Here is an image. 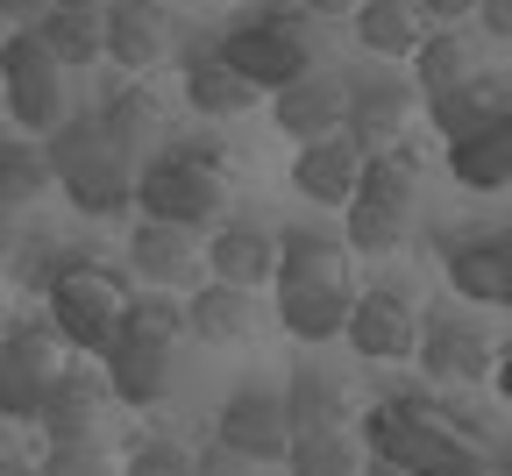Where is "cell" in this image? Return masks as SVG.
<instances>
[{
    "instance_id": "obj_1",
    "label": "cell",
    "mask_w": 512,
    "mask_h": 476,
    "mask_svg": "<svg viewBox=\"0 0 512 476\" xmlns=\"http://www.w3.org/2000/svg\"><path fill=\"white\" fill-rule=\"evenodd\" d=\"M43 157H50L57 192L72 199L86 221H136V171L143 164L114 150V135L100 128V114L72 107L43 135Z\"/></svg>"
},
{
    "instance_id": "obj_2",
    "label": "cell",
    "mask_w": 512,
    "mask_h": 476,
    "mask_svg": "<svg viewBox=\"0 0 512 476\" xmlns=\"http://www.w3.org/2000/svg\"><path fill=\"white\" fill-rule=\"evenodd\" d=\"M128 299H136L128 270L107 263V256H93V249H86V256H64V263L50 270V285H43V313H50V327L64 334V349H72V356H93V363L121 342Z\"/></svg>"
},
{
    "instance_id": "obj_3",
    "label": "cell",
    "mask_w": 512,
    "mask_h": 476,
    "mask_svg": "<svg viewBox=\"0 0 512 476\" xmlns=\"http://www.w3.org/2000/svg\"><path fill=\"white\" fill-rule=\"evenodd\" d=\"M228 157L207 143H164L157 157H143L136 171V214L143 221H171V228H214L228 214Z\"/></svg>"
},
{
    "instance_id": "obj_4",
    "label": "cell",
    "mask_w": 512,
    "mask_h": 476,
    "mask_svg": "<svg viewBox=\"0 0 512 476\" xmlns=\"http://www.w3.org/2000/svg\"><path fill=\"white\" fill-rule=\"evenodd\" d=\"M214 50L235 64L256 93H278V86H292V79L313 72L320 36H313V22L285 0V8H242V15L214 36Z\"/></svg>"
},
{
    "instance_id": "obj_5",
    "label": "cell",
    "mask_w": 512,
    "mask_h": 476,
    "mask_svg": "<svg viewBox=\"0 0 512 476\" xmlns=\"http://www.w3.org/2000/svg\"><path fill=\"white\" fill-rule=\"evenodd\" d=\"M0 100H8V121H15L22 135H50L64 114L79 107L72 72L50 57V43H43L29 22L0 43Z\"/></svg>"
},
{
    "instance_id": "obj_6",
    "label": "cell",
    "mask_w": 512,
    "mask_h": 476,
    "mask_svg": "<svg viewBox=\"0 0 512 476\" xmlns=\"http://www.w3.org/2000/svg\"><path fill=\"white\" fill-rule=\"evenodd\" d=\"M64 334L50 327V313H15L0 327V420L8 427H36L43 398L64 370Z\"/></svg>"
},
{
    "instance_id": "obj_7",
    "label": "cell",
    "mask_w": 512,
    "mask_h": 476,
    "mask_svg": "<svg viewBox=\"0 0 512 476\" xmlns=\"http://www.w3.org/2000/svg\"><path fill=\"white\" fill-rule=\"evenodd\" d=\"M342 342L363 363H413V349H420V306L406 292H392V285H370V292L349 299Z\"/></svg>"
},
{
    "instance_id": "obj_8",
    "label": "cell",
    "mask_w": 512,
    "mask_h": 476,
    "mask_svg": "<svg viewBox=\"0 0 512 476\" xmlns=\"http://www.w3.org/2000/svg\"><path fill=\"white\" fill-rule=\"evenodd\" d=\"M413 107H420V86L399 79V72H384V64H370V72L349 79V121H342V135L363 157L370 150H392V143H406Z\"/></svg>"
},
{
    "instance_id": "obj_9",
    "label": "cell",
    "mask_w": 512,
    "mask_h": 476,
    "mask_svg": "<svg viewBox=\"0 0 512 476\" xmlns=\"http://www.w3.org/2000/svg\"><path fill=\"white\" fill-rule=\"evenodd\" d=\"M413 363H420L427 384H484L491 363H498V349H491V334H484L477 320L434 306V313H420V349H413Z\"/></svg>"
},
{
    "instance_id": "obj_10",
    "label": "cell",
    "mask_w": 512,
    "mask_h": 476,
    "mask_svg": "<svg viewBox=\"0 0 512 476\" xmlns=\"http://www.w3.org/2000/svg\"><path fill=\"white\" fill-rule=\"evenodd\" d=\"M214 441H228V448L249 455V462H285V448H292L285 391H271V384H235V391L221 398Z\"/></svg>"
},
{
    "instance_id": "obj_11",
    "label": "cell",
    "mask_w": 512,
    "mask_h": 476,
    "mask_svg": "<svg viewBox=\"0 0 512 476\" xmlns=\"http://www.w3.org/2000/svg\"><path fill=\"white\" fill-rule=\"evenodd\" d=\"M271 121H278V135H292V143L342 135V121H349V79H342V72H320V64H313L306 79H292V86L271 93Z\"/></svg>"
},
{
    "instance_id": "obj_12",
    "label": "cell",
    "mask_w": 512,
    "mask_h": 476,
    "mask_svg": "<svg viewBox=\"0 0 512 476\" xmlns=\"http://www.w3.org/2000/svg\"><path fill=\"white\" fill-rule=\"evenodd\" d=\"M100 22H107V57L121 64V72H136V79L150 72V64H164L171 43H178V22H171L164 0H107Z\"/></svg>"
},
{
    "instance_id": "obj_13",
    "label": "cell",
    "mask_w": 512,
    "mask_h": 476,
    "mask_svg": "<svg viewBox=\"0 0 512 476\" xmlns=\"http://www.w3.org/2000/svg\"><path fill=\"white\" fill-rule=\"evenodd\" d=\"M200 228H171V221H143L136 214V228H128V270H136L143 285H157V292H178V285H192L200 278Z\"/></svg>"
},
{
    "instance_id": "obj_14",
    "label": "cell",
    "mask_w": 512,
    "mask_h": 476,
    "mask_svg": "<svg viewBox=\"0 0 512 476\" xmlns=\"http://www.w3.org/2000/svg\"><path fill=\"white\" fill-rule=\"evenodd\" d=\"M356 178H363V150L349 135H320V143H299L292 157V192L306 199L313 214H335L356 199Z\"/></svg>"
},
{
    "instance_id": "obj_15",
    "label": "cell",
    "mask_w": 512,
    "mask_h": 476,
    "mask_svg": "<svg viewBox=\"0 0 512 476\" xmlns=\"http://www.w3.org/2000/svg\"><path fill=\"white\" fill-rule=\"evenodd\" d=\"M100 405H107V377H100V363H93V356H64V370H57L50 398H43L36 427H43V441H86L93 420H100Z\"/></svg>"
},
{
    "instance_id": "obj_16",
    "label": "cell",
    "mask_w": 512,
    "mask_h": 476,
    "mask_svg": "<svg viewBox=\"0 0 512 476\" xmlns=\"http://www.w3.org/2000/svg\"><path fill=\"white\" fill-rule=\"evenodd\" d=\"M200 256H207V278H221V285H271L278 278V228H264V221H214Z\"/></svg>"
},
{
    "instance_id": "obj_17",
    "label": "cell",
    "mask_w": 512,
    "mask_h": 476,
    "mask_svg": "<svg viewBox=\"0 0 512 476\" xmlns=\"http://www.w3.org/2000/svg\"><path fill=\"white\" fill-rule=\"evenodd\" d=\"M178 86H185V107H192V114H214V121L256 107V86L235 72L221 50H214V36H207V43H192V50L178 57Z\"/></svg>"
},
{
    "instance_id": "obj_18",
    "label": "cell",
    "mask_w": 512,
    "mask_h": 476,
    "mask_svg": "<svg viewBox=\"0 0 512 476\" xmlns=\"http://www.w3.org/2000/svg\"><path fill=\"white\" fill-rule=\"evenodd\" d=\"M171 356L178 349H157V342H136V334H121V342L100 356V377H107V398L121 405H164L171 398Z\"/></svg>"
},
{
    "instance_id": "obj_19",
    "label": "cell",
    "mask_w": 512,
    "mask_h": 476,
    "mask_svg": "<svg viewBox=\"0 0 512 476\" xmlns=\"http://www.w3.org/2000/svg\"><path fill=\"white\" fill-rule=\"evenodd\" d=\"M349 242L335 228H285L278 235V278L271 285H356L349 278Z\"/></svg>"
},
{
    "instance_id": "obj_20",
    "label": "cell",
    "mask_w": 512,
    "mask_h": 476,
    "mask_svg": "<svg viewBox=\"0 0 512 476\" xmlns=\"http://www.w3.org/2000/svg\"><path fill=\"white\" fill-rule=\"evenodd\" d=\"M256 320H264V313H256V292L249 285H221L214 278V285H200V292L185 299V327L200 334L207 349H242L249 334H256Z\"/></svg>"
},
{
    "instance_id": "obj_21",
    "label": "cell",
    "mask_w": 512,
    "mask_h": 476,
    "mask_svg": "<svg viewBox=\"0 0 512 476\" xmlns=\"http://www.w3.org/2000/svg\"><path fill=\"white\" fill-rule=\"evenodd\" d=\"M441 171L463 192H505L512 185V135H505V121H484V128L456 135V143H441Z\"/></svg>"
},
{
    "instance_id": "obj_22",
    "label": "cell",
    "mask_w": 512,
    "mask_h": 476,
    "mask_svg": "<svg viewBox=\"0 0 512 476\" xmlns=\"http://www.w3.org/2000/svg\"><path fill=\"white\" fill-rule=\"evenodd\" d=\"M285 420H292V434L356 427V398H349V384H342V377H328V370L299 363V370L285 377Z\"/></svg>"
},
{
    "instance_id": "obj_23",
    "label": "cell",
    "mask_w": 512,
    "mask_h": 476,
    "mask_svg": "<svg viewBox=\"0 0 512 476\" xmlns=\"http://www.w3.org/2000/svg\"><path fill=\"white\" fill-rule=\"evenodd\" d=\"M93 114H100V128L114 135V150H121V157H136V164H143V150L164 135V100L150 93V79H128V86H114V93H107Z\"/></svg>"
},
{
    "instance_id": "obj_24",
    "label": "cell",
    "mask_w": 512,
    "mask_h": 476,
    "mask_svg": "<svg viewBox=\"0 0 512 476\" xmlns=\"http://www.w3.org/2000/svg\"><path fill=\"white\" fill-rule=\"evenodd\" d=\"M356 285H278V327L292 342H335Z\"/></svg>"
},
{
    "instance_id": "obj_25",
    "label": "cell",
    "mask_w": 512,
    "mask_h": 476,
    "mask_svg": "<svg viewBox=\"0 0 512 476\" xmlns=\"http://www.w3.org/2000/svg\"><path fill=\"white\" fill-rule=\"evenodd\" d=\"M505 107H512V86L477 72V79H463V86L434 93V100H427V121H434L441 143H456V135H470V128H484V121H505Z\"/></svg>"
},
{
    "instance_id": "obj_26",
    "label": "cell",
    "mask_w": 512,
    "mask_h": 476,
    "mask_svg": "<svg viewBox=\"0 0 512 476\" xmlns=\"http://www.w3.org/2000/svg\"><path fill=\"white\" fill-rule=\"evenodd\" d=\"M363 57H413L420 36H427V15L413 8V0H356V15H349Z\"/></svg>"
},
{
    "instance_id": "obj_27",
    "label": "cell",
    "mask_w": 512,
    "mask_h": 476,
    "mask_svg": "<svg viewBox=\"0 0 512 476\" xmlns=\"http://www.w3.org/2000/svg\"><path fill=\"white\" fill-rule=\"evenodd\" d=\"M349 221H342V242H349V256H399V249H413V228H420V214L413 207H384V199H349L342 207Z\"/></svg>"
},
{
    "instance_id": "obj_28",
    "label": "cell",
    "mask_w": 512,
    "mask_h": 476,
    "mask_svg": "<svg viewBox=\"0 0 512 476\" xmlns=\"http://www.w3.org/2000/svg\"><path fill=\"white\" fill-rule=\"evenodd\" d=\"M50 157H43V135H22V128H0V207L29 214L36 199L50 192Z\"/></svg>"
},
{
    "instance_id": "obj_29",
    "label": "cell",
    "mask_w": 512,
    "mask_h": 476,
    "mask_svg": "<svg viewBox=\"0 0 512 476\" xmlns=\"http://www.w3.org/2000/svg\"><path fill=\"white\" fill-rule=\"evenodd\" d=\"M29 29L50 43V57L64 64V72H79V64H100V57H107V22H100L93 8H57V0H50Z\"/></svg>"
},
{
    "instance_id": "obj_30",
    "label": "cell",
    "mask_w": 512,
    "mask_h": 476,
    "mask_svg": "<svg viewBox=\"0 0 512 476\" xmlns=\"http://www.w3.org/2000/svg\"><path fill=\"white\" fill-rule=\"evenodd\" d=\"M477 72H484V64H477V43L463 29H427L420 50H413V86L427 100L448 93V86H463V79H477Z\"/></svg>"
},
{
    "instance_id": "obj_31",
    "label": "cell",
    "mask_w": 512,
    "mask_h": 476,
    "mask_svg": "<svg viewBox=\"0 0 512 476\" xmlns=\"http://www.w3.org/2000/svg\"><path fill=\"white\" fill-rule=\"evenodd\" d=\"M441 270L470 306H498V235H448L441 242Z\"/></svg>"
},
{
    "instance_id": "obj_32",
    "label": "cell",
    "mask_w": 512,
    "mask_h": 476,
    "mask_svg": "<svg viewBox=\"0 0 512 476\" xmlns=\"http://www.w3.org/2000/svg\"><path fill=\"white\" fill-rule=\"evenodd\" d=\"M363 441L356 427H328V434H292L285 448V476H356L363 469Z\"/></svg>"
},
{
    "instance_id": "obj_33",
    "label": "cell",
    "mask_w": 512,
    "mask_h": 476,
    "mask_svg": "<svg viewBox=\"0 0 512 476\" xmlns=\"http://www.w3.org/2000/svg\"><path fill=\"white\" fill-rule=\"evenodd\" d=\"M413 476H491V455H484V441H477V427H470V420L448 413V420L434 427V441L420 448Z\"/></svg>"
},
{
    "instance_id": "obj_34",
    "label": "cell",
    "mask_w": 512,
    "mask_h": 476,
    "mask_svg": "<svg viewBox=\"0 0 512 476\" xmlns=\"http://www.w3.org/2000/svg\"><path fill=\"white\" fill-rule=\"evenodd\" d=\"M121 334H136V342H157V349H178L185 334H192V327H185V299L143 285L136 299H128V313H121Z\"/></svg>"
},
{
    "instance_id": "obj_35",
    "label": "cell",
    "mask_w": 512,
    "mask_h": 476,
    "mask_svg": "<svg viewBox=\"0 0 512 476\" xmlns=\"http://www.w3.org/2000/svg\"><path fill=\"white\" fill-rule=\"evenodd\" d=\"M121 476H192V448L178 434H136L121 448Z\"/></svg>"
},
{
    "instance_id": "obj_36",
    "label": "cell",
    "mask_w": 512,
    "mask_h": 476,
    "mask_svg": "<svg viewBox=\"0 0 512 476\" xmlns=\"http://www.w3.org/2000/svg\"><path fill=\"white\" fill-rule=\"evenodd\" d=\"M36 476H121V462H114L93 434H86V441H43Z\"/></svg>"
},
{
    "instance_id": "obj_37",
    "label": "cell",
    "mask_w": 512,
    "mask_h": 476,
    "mask_svg": "<svg viewBox=\"0 0 512 476\" xmlns=\"http://www.w3.org/2000/svg\"><path fill=\"white\" fill-rule=\"evenodd\" d=\"M8 263H15V278H22L29 292H43V285H50V270L64 263V249H50V242H36V249H22V242H15V256H8Z\"/></svg>"
},
{
    "instance_id": "obj_38",
    "label": "cell",
    "mask_w": 512,
    "mask_h": 476,
    "mask_svg": "<svg viewBox=\"0 0 512 476\" xmlns=\"http://www.w3.org/2000/svg\"><path fill=\"white\" fill-rule=\"evenodd\" d=\"M192 476H256V462H249V455H235L228 441H214V448L192 455Z\"/></svg>"
},
{
    "instance_id": "obj_39",
    "label": "cell",
    "mask_w": 512,
    "mask_h": 476,
    "mask_svg": "<svg viewBox=\"0 0 512 476\" xmlns=\"http://www.w3.org/2000/svg\"><path fill=\"white\" fill-rule=\"evenodd\" d=\"M413 8L427 15V29H463L477 15V0H413Z\"/></svg>"
},
{
    "instance_id": "obj_40",
    "label": "cell",
    "mask_w": 512,
    "mask_h": 476,
    "mask_svg": "<svg viewBox=\"0 0 512 476\" xmlns=\"http://www.w3.org/2000/svg\"><path fill=\"white\" fill-rule=\"evenodd\" d=\"M477 22H484V36L512 43V0H477Z\"/></svg>"
},
{
    "instance_id": "obj_41",
    "label": "cell",
    "mask_w": 512,
    "mask_h": 476,
    "mask_svg": "<svg viewBox=\"0 0 512 476\" xmlns=\"http://www.w3.org/2000/svg\"><path fill=\"white\" fill-rule=\"evenodd\" d=\"M292 8H299L306 22H349V15H356V0H292Z\"/></svg>"
},
{
    "instance_id": "obj_42",
    "label": "cell",
    "mask_w": 512,
    "mask_h": 476,
    "mask_svg": "<svg viewBox=\"0 0 512 476\" xmlns=\"http://www.w3.org/2000/svg\"><path fill=\"white\" fill-rule=\"evenodd\" d=\"M498 235V306H512V228H491Z\"/></svg>"
},
{
    "instance_id": "obj_43",
    "label": "cell",
    "mask_w": 512,
    "mask_h": 476,
    "mask_svg": "<svg viewBox=\"0 0 512 476\" xmlns=\"http://www.w3.org/2000/svg\"><path fill=\"white\" fill-rule=\"evenodd\" d=\"M22 235H29V228H22V214H15V207H0V263L15 256V242H22Z\"/></svg>"
},
{
    "instance_id": "obj_44",
    "label": "cell",
    "mask_w": 512,
    "mask_h": 476,
    "mask_svg": "<svg viewBox=\"0 0 512 476\" xmlns=\"http://www.w3.org/2000/svg\"><path fill=\"white\" fill-rule=\"evenodd\" d=\"M43 8H50V0H0V15H8L15 29H22V22H36Z\"/></svg>"
},
{
    "instance_id": "obj_45",
    "label": "cell",
    "mask_w": 512,
    "mask_h": 476,
    "mask_svg": "<svg viewBox=\"0 0 512 476\" xmlns=\"http://www.w3.org/2000/svg\"><path fill=\"white\" fill-rule=\"evenodd\" d=\"M356 476H413L406 462H392V455H363V469Z\"/></svg>"
},
{
    "instance_id": "obj_46",
    "label": "cell",
    "mask_w": 512,
    "mask_h": 476,
    "mask_svg": "<svg viewBox=\"0 0 512 476\" xmlns=\"http://www.w3.org/2000/svg\"><path fill=\"white\" fill-rule=\"evenodd\" d=\"M0 476H36V462H29V455H15V448H0Z\"/></svg>"
},
{
    "instance_id": "obj_47",
    "label": "cell",
    "mask_w": 512,
    "mask_h": 476,
    "mask_svg": "<svg viewBox=\"0 0 512 476\" xmlns=\"http://www.w3.org/2000/svg\"><path fill=\"white\" fill-rule=\"evenodd\" d=\"M491 384H498V398H512V349L491 363Z\"/></svg>"
},
{
    "instance_id": "obj_48",
    "label": "cell",
    "mask_w": 512,
    "mask_h": 476,
    "mask_svg": "<svg viewBox=\"0 0 512 476\" xmlns=\"http://www.w3.org/2000/svg\"><path fill=\"white\" fill-rule=\"evenodd\" d=\"M57 8H93V15H100V8H107V0H57Z\"/></svg>"
},
{
    "instance_id": "obj_49",
    "label": "cell",
    "mask_w": 512,
    "mask_h": 476,
    "mask_svg": "<svg viewBox=\"0 0 512 476\" xmlns=\"http://www.w3.org/2000/svg\"><path fill=\"white\" fill-rule=\"evenodd\" d=\"M491 476H512V455H491Z\"/></svg>"
},
{
    "instance_id": "obj_50",
    "label": "cell",
    "mask_w": 512,
    "mask_h": 476,
    "mask_svg": "<svg viewBox=\"0 0 512 476\" xmlns=\"http://www.w3.org/2000/svg\"><path fill=\"white\" fill-rule=\"evenodd\" d=\"M505 135H512V107H505Z\"/></svg>"
}]
</instances>
